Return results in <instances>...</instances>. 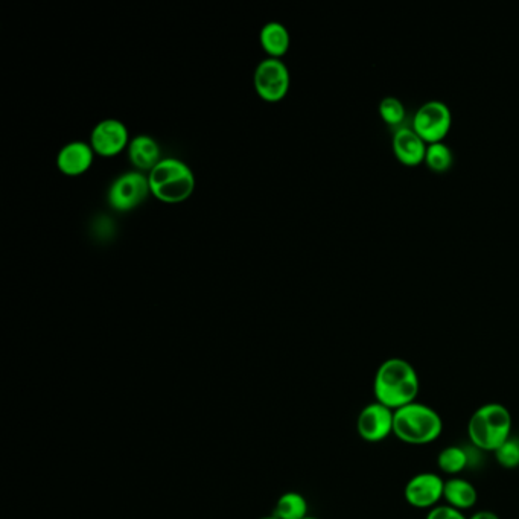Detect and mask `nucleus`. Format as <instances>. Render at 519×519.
<instances>
[{"label": "nucleus", "instance_id": "nucleus-1", "mask_svg": "<svg viewBox=\"0 0 519 519\" xmlns=\"http://www.w3.org/2000/svg\"><path fill=\"white\" fill-rule=\"evenodd\" d=\"M421 393L418 372L404 358H389L381 363L373 379L375 401L393 411L413 404Z\"/></svg>", "mask_w": 519, "mask_h": 519}, {"label": "nucleus", "instance_id": "nucleus-2", "mask_svg": "<svg viewBox=\"0 0 519 519\" xmlns=\"http://www.w3.org/2000/svg\"><path fill=\"white\" fill-rule=\"evenodd\" d=\"M512 414L509 408L498 402L484 404L472 413L468 424V436L475 448L495 453L510 439Z\"/></svg>", "mask_w": 519, "mask_h": 519}, {"label": "nucleus", "instance_id": "nucleus-3", "mask_svg": "<svg viewBox=\"0 0 519 519\" xmlns=\"http://www.w3.org/2000/svg\"><path fill=\"white\" fill-rule=\"evenodd\" d=\"M442 431V418L430 405L416 401L395 411L393 434L408 445L436 442Z\"/></svg>", "mask_w": 519, "mask_h": 519}, {"label": "nucleus", "instance_id": "nucleus-4", "mask_svg": "<svg viewBox=\"0 0 519 519\" xmlns=\"http://www.w3.org/2000/svg\"><path fill=\"white\" fill-rule=\"evenodd\" d=\"M148 182L153 197L162 203L177 204L188 200L195 189L192 169L179 159H162L159 165L148 172Z\"/></svg>", "mask_w": 519, "mask_h": 519}, {"label": "nucleus", "instance_id": "nucleus-5", "mask_svg": "<svg viewBox=\"0 0 519 519\" xmlns=\"http://www.w3.org/2000/svg\"><path fill=\"white\" fill-rule=\"evenodd\" d=\"M451 125H453V113L449 107L439 99H431L414 113L411 127L430 145L443 142L446 134L451 130Z\"/></svg>", "mask_w": 519, "mask_h": 519}, {"label": "nucleus", "instance_id": "nucleus-6", "mask_svg": "<svg viewBox=\"0 0 519 519\" xmlns=\"http://www.w3.org/2000/svg\"><path fill=\"white\" fill-rule=\"evenodd\" d=\"M253 84L262 101L274 104L282 101L290 92V71L284 61L265 58L256 67Z\"/></svg>", "mask_w": 519, "mask_h": 519}, {"label": "nucleus", "instance_id": "nucleus-7", "mask_svg": "<svg viewBox=\"0 0 519 519\" xmlns=\"http://www.w3.org/2000/svg\"><path fill=\"white\" fill-rule=\"evenodd\" d=\"M151 195L150 182L144 172L131 171L119 176L110 186L107 201L118 212H130Z\"/></svg>", "mask_w": 519, "mask_h": 519}, {"label": "nucleus", "instance_id": "nucleus-8", "mask_svg": "<svg viewBox=\"0 0 519 519\" xmlns=\"http://www.w3.org/2000/svg\"><path fill=\"white\" fill-rule=\"evenodd\" d=\"M395 427V411L375 401L361 410L357 419V431L361 439L378 443L392 436Z\"/></svg>", "mask_w": 519, "mask_h": 519}, {"label": "nucleus", "instance_id": "nucleus-9", "mask_svg": "<svg viewBox=\"0 0 519 519\" xmlns=\"http://www.w3.org/2000/svg\"><path fill=\"white\" fill-rule=\"evenodd\" d=\"M445 481L434 472H421L405 484V501L414 509L431 510L443 500Z\"/></svg>", "mask_w": 519, "mask_h": 519}, {"label": "nucleus", "instance_id": "nucleus-10", "mask_svg": "<svg viewBox=\"0 0 519 519\" xmlns=\"http://www.w3.org/2000/svg\"><path fill=\"white\" fill-rule=\"evenodd\" d=\"M90 145L98 156H118L130 145L127 127L119 119H104L93 128Z\"/></svg>", "mask_w": 519, "mask_h": 519}, {"label": "nucleus", "instance_id": "nucleus-11", "mask_svg": "<svg viewBox=\"0 0 519 519\" xmlns=\"http://www.w3.org/2000/svg\"><path fill=\"white\" fill-rule=\"evenodd\" d=\"M392 145L396 159L404 165L418 166L425 162L428 144L413 130V127L402 125L396 128Z\"/></svg>", "mask_w": 519, "mask_h": 519}, {"label": "nucleus", "instance_id": "nucleus-12", "mask_svg": "<svg viewBox=\"0 0 519 519\" xmlns=\"http://www.w3.org/2000/svg\"><path fill=\"white\" fill-rule=\"evenodd\" d=\"M95 151L92 145L83 141L69 142L61 148L57 156V166L67 177L83 176L93 163Z\"/></svg>", "mask_w": 519, "mask_h": 519}, {"label": "nucleus", "instance_id": "nucleus-13", "mask_svg": "<svg viewBox=\"0 0 519 519\" xmlns=\"http://www.w3.org/2000/svg\"><path fill=\"white\" fill-rule=\"evenodd\" d=\"M128 160L139 172L153 171L162 160V153L156 139L147 134L134 137L128 145Z\"/></svg>", "mask_w": 519, "mask_h": 519}, {"label": "nucleus", "instance_id": "nucleus-14", "mask_svg": "<svg viewBox=\"0 0 519 519\" xmlns=\"http://www.w3.org/2000/svg\"><path fill=\"white\" fill-rule=\"evenodd\" d=\"M443 500L446 501V506L454 507V509L463 512V510L472 509L477 504V489L474 488V484L469 483L465 478H449L445 481Z\"/></svg>", "mask_w": 519, "mask_h": 519}, {"label": "nucleus", "instance_id": "nucleus-15", "mask_svg": "<svg viewBox=\"0 0 519 519\" xmlns=\"http://www.w3.org/2000/svg\"><path fill=\"white\" fill-rule=\"evenodd\" d=\"M259 42H261L262 49L268 58H276L281 60L288 49H290L291 39L290 32L285 28L282 23L279 22H268L261 29L259 34Z\"/></svg>", "mask_w": 519, "mask_h": 519}, {"label": "nucleus", "instance_id": "nucleus-16", "mask_svg": "<svg viewBox=\"0 0 519 519\" xmlns=\"http://www.w3.org/2000/svg\"><path fill=\"white\" fill-rule=\"evenodd\" d=\"M273 515L279 519H305L308 516V501L299 492H287L279 498Z\"/></svg>", "mask_w": 519, "mask_h": 519}, {"label": "nucleus", "instance_id": "nucleus-17", "mask_svg": "<svg viewBox=\"0 0 519 519\" xmlns=\"http://www.w3.org/2000/svg\"><path fill=\"white\" fill-rule=\"evenodd\" d=\"M469 465V456L466 449L462 446H448V448L440 451L437 457V466L443 474L457 475L465 471L466 466Z\"/></svg>", "mask_w": 519, "mask_h": 519}, {"label": "nucleus", "instance_id": "nucleus-18", "mask_svg": "<svg viewBox=\"0 0 519 519\" xmlns=\"http://www.w3.org/2000/svg\"><path fill=\"white\" fill-rule=\"evenodd\" d=\"M425 163L431 171L437 172V174L449 171L454 163L453 150L443 142L430 144L427 147V154H425Z\"/></svg>", "mask_w": 519, "mask_h": 519}, {"label": "nucleus", "instance_id": "nucleus-19", "mask_svg": "<svg viewBox=\"0 0 519 519\" xmlns=\"http://www.w3.org/2000/svg\"><path fill=\"white\" fill-rule=\"evenodd\" d=\"M379 115L390 127L399 128L407 118V110L401 99L396 96H386L379 102Z\"/></svg>", "mask_w": 519, "mask_h": 519}, {"label": "nucleus", "instance_id": "nucleus-20", "mask_svg": "<svg viewBox=\"0 0 519 519\" xmlns=\"http://www.w3.org/2000/svg\"><path fill=\"white\" fill-rule=\"evenodd\" d=\"M498 465L504 469H516L519 466V439L510 437L504 445L495 451Z\"/></svg>", "mask_w": 519, "mask_h": 519}, {"label": "nucleus", "instance_id": "nucleus-21", "mask_svg": "<svg viewBox=\"0 0 519 519\" xmlns=\"http://www.w3.org/2000/svg\"><path fill=\"white\" fill-rule=\"evenodd\" d=\"M425 519H468L463 512L451 506H436L428 512Z\"/></svg>", "mask_w": 519, "mask_h": 519}, {"label": "nucleus", "instance_id": "nucleus-22", "mask_svg": "<svg viewBox=\"0 0 519 519\" xmlns=\"http://www.w3.org/2000/svg\"><path fill=\"white\" fill-rule=\"evenodd\" d=\"M468 519H500V516L497 513L491 512V510H480V512H475Z\"/></svg>", "mask_w": 519, "mask_h": 519}, {"label": "nucleus", "instance_id": "nucleus-23", "mask_svg": "<svg viewBox=\"0 0 519 519\" xmlns=\"http://www.w3.org/2000/svg\"><path fill=\"white\" fill-rule=\"evenodd\" d=\"M259 519H279V518H276V516H274V515H270V516H262V518H259Z\"/></svg>", "mask_w": 519, "mask_h": 519}, {"label": "nucleus", "instance_id": "nucleus-24", "mask_svg": "<svg viewBox=\"0 0 519 519\" xmlns=\"http://www.w3.org/2000/svg\"><path fill=\"white\" fill-rule=\"evenodd\" d=\"M305 519H319V518H313V516H306Z\"/></svg>", "mask_w": 519, "mask_h": 519}]
</instances>
